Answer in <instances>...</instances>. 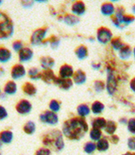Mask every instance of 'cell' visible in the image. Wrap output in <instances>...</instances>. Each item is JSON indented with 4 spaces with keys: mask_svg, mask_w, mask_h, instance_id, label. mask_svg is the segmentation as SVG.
<instances>
[{
    "mask_svg": "<svg viewBox=\"0 0 135 155\" xmlns=\"http://www.w3.org/2000/svg\"><path fill=\"white\" fill-rule=\"evenodd\" d=\"M88 131V124L82 117L72 118L63 125V133L67 138L78 140L85 136Z\"/></svg>",
    "mask_w": 135,
    "mask_h": 155,
    "instance_id": "obj_1",
    "label": "cell"
},
{
    "mask_svg": "<svg viewBox=\"0 0 135 155\" xmlns=\"http://www.w3.org/2000/svg\"><path fill=\"white\" fill-rule=\"evenodd\" d=\"M43 144L47 147H52L56 151H60L64 148V141L63 139V136L58 130L48 132L43 137Z\"/></svg>",
    "mask_w": 135,
    "mask_h": 155,
    "instance_id": "obj_2",
    "label": "cell"
},
{
    "mask_svg": "<svg viewBox=\"0 0 135 155\" xmlns=\"http://www.w3.org/2000/svg\"><path fill=\"white\" fill-rule=\"evenodd\" d=\"M14 33V25L11 18L0 12V38H11Z\"/></svg>",
    "mask_w": 135,
    "mask_h": 155,
    "instance_id": "obj_3",
    "label": "cell"
},
{
    "mask_svg": "<svg viewBox=\"0 0 135 155\" xmlns=\"http://www.w3.org/2000/svg\"><path fill=\"white\" fill-rule=\"evenodd\" d=\"M48 29L47 27L39 28L33 33L30 38V43L34 46H37L43 44V40L45 38L46 35L47 34Z\"/></svg>",
    "mask_w": 135,
    "mask_h": 155,
    "instance_id": "obj_4",
    "label": "cell"
},
{
    "mask_svg": "<svg viewBox=\"0 0 135 155\" xmlns=\"http://www.w3.org/2000/svg\"><path fill=\"white\" fill-rule=\"evenodd\" d=\"M39 119L42 123H47L49 125H56L59 122L58 115L50 110H47L43 114H41L39 116Z\"/></svg>",
    "mask_w": 135,
    "mask_h": 155,
    "instance_id": "obj_5",
    "label": "cell"
},
{
    "mask_svg": "<svg viewBox=\"0 0 135 155\" xmlns=\"http://www.w3.org/2000/svg\"><path fill=\"white\" fill-rule=\"evenodd\" d=\"M97 39L99 43L103 44L111 42L112 39V34L111 30L106 28V27H101L97 31Z\"/></svg>",
    "mask_w": 135,
    "mask_h": 155,
    "instance_id": "obj_6",
    "label": "cell"
},
{
    "mask_svg": "<svg viewBox=\"0 0 135 155\" xmlns=\"http://www.w3.org/2000/svg\"><path fill=\"white\" fill-rule=\"evenodd\" d=\"M124 16V8L123 7H118L115 11V16L111 17V21L115 25V26L120 29H123L124 25H123L122 20Z\"/></svg>",
    "mask_w": 135,
    "mask_h": 155,
    "instance_id": "obj_7",
    "label": "cell"
},
{
    "mask_svg": "<svg viewBox=\"0 0 135 155\" xmlns=\"http://www.w3.org/2000/svg\"><path fill=\"white\" fill-rule=\"evenodd\" d=\"M16 110L20 114H28L32 110V104L27 100H21L16 105Z\"/></svg>",
    "mask_w": 135,
    "mask_h": 155,
    "instance_id": "obj_8",
    "label": "cell"
},
{
    "mask_svg": "<svg viewBox=\"0 0 135 155\" xmlns=\"http://www.w3.org/2000/svg\"><path fill=\"white\" fill-rule=\"evenodd\" d=\"M117 81L111 70H108V80H107V91L109 95H113L117 90Z\"/></svg>",
    "mask_w": 135,
    "mask_h": 155,
    "instance_id": "obj_9",
    "label": "cell"
},
{
    "mask_svg": "<svg viewBox=\"0 0 135 155\" xmlns=\"http://www.w3.org/2000/svg\"><path fill=\"white\" fill-rule=\"evenodd\" d=\"M25 74V68L21 64H16L11 68V75L13 79H19L21 78H23Z\"/></svg>",
    "mask_w": 135,
    "mask_h": 155,
    "instance_id": "obj_10",
    "label": "cell"
},
{
    "mask_svg": "<svg viewBox=\"0 0 135 155\" xmlns=\"http://www.w3.org/2000/svg\"><path fill=\"white\" fill-rule=\"evenodd\" d=\"M34 56V51L29 48H23L19 51V61L21 62H28Z\"/></svg>",
    "mask_w": 135,
    "mask_h": 155,
    "instance_id": "obj_11",
    "label": "cell"
},
{
    "mask_svg": "<svg viewBox=\"0 0 135 155\" xmlns=\"http://www.w3.org/2000/svg\"><path fill=\"white\" fill-rule=\"evenodd\" d=\"M59 78H70L73 76L74 71L71 65L69 64H64L59 68Z\"/></svg>",
    "mask_w": 135,
    "mask_h": 155,
    "instance_id": "obj_12",
    "label": "cell"
},
{
    "mask_svg": "<svg viewBox=\"0 0 135 155\" xmlns=\"http://www.w3.org/2000/svg\"><path fill=\"white\" fill-rule=\"evenodd\" d=\"M72 12L77 16H82L85 13V5L82 1H77L72 5Z\"/></svg>",
    "mask_w": 135,
    "mask_h": 155,
    "instance_id": "obj_13",
    "label": "cell"
},
{
    "mask_svg": "<svg viewBox=\"0 0 135 155\" xmlns=\"http://www.w3.org/2000/svg\"><path fill=\"white\" fill-rule=\"evenodd\" d=\"M56 76L55 73L53 72L52 70H45L43 72H42V76H41V79L45 82L46 83H55L56 79Z\"/></svg>",
    "mask_w": 135,
    "mask_h": 155,
    "instance_id": "obj_14",
    "label": "cell"
},
{
    "mask_svg": "<svg viewBox=\"0 0 135 155\" xmlns=\"http://www.w3.org/2000/svg\"><path fill=\"white\" fill-rule=\"evenodd\" d=\"M54 83L59 86L61 89H64V90H69L72 87V81L70 78H56V81H55Z\"/></svg>",
    "mask_w": 135,
    "mask_h": 155,
    "instance_id": "obj_15",
    "label": "cell"
},
{
    "mask_svg": "<svg viewBox=\"0 0 135 155\" xmlns=\"http://www.w3.org/2000/svg\"><path fill=\"white\" fill-rule=\"evenodd\" d=\"M40 64L43 70H51L55 65V60L50 56H43L40 58Z\"/></svg>",
    "mask_w": 135,
    "mask_h": 155,
    "instance_id": "obj_16",
    "label": "cell"
},
{
    "mask_svg": "<svg viewBox=\"0 0 135 155\" xmlns=\"http://www.w3.org/2000/svg\"><path fill=\"white\" fill-rule=\"evenodd\" d=\"M11 51L4 47H0V63H7L11 60Z\"/></svg>",
    "mask_w": 135,
    "mask_h": 155,
    "instance_id": "obj_17",
    "label": "cell"
},
{
    "mask_svg": "<svg viewBox=\"0 0 135 155\" xmlns=\"http://www.w3.org/2000/svg\"><path fill=\"white\" fill-rule=\"evenodd\" d=\"M13 140V133L11 131L5 130L0 132V140L3 144H10Z\"/></svg>",
    "mask_w": 135,
    "mask_h": 155,
    "instance_id": "obj_18",
    "label": "cell"
},
{
    "mask_svg": "<svg viewBox=\"0 0 135 155\" xmlns=\"http://www.w3.org/2000/svg\"><path fill=\"white\" fill-rule=\"evenodd\" d=\"M16 91H17V86L13 81H8L4 86V93L6 95L11 96L16 94Z\"/></svg>",
    "mask_w": 135,
    "mask_h": 155,
    "instance_id": "obj_19",
    "label": "cell"
},
{
    "mask_svg": "<svg viewBox=\"0 0 135 155\" xmlns=\"http://www.w3.org/2000/svg\"><path fill=\"white\" fill-rule=\"evenodd\" d=\"M73 81L76 84H83L86 81V75L82 70H78L73 74Z\"/></svg>",
    "mask_w": 135,
    "mask_h": 155,
    "instance_id": "obj_20",
    "label": "cell"
},
{
    "mask_svg": "<svg viewBox=\"0 0 135 155\" xmlns=\"http://www.w3.org/2000/svg\"><path fill=\"white\" fill-rule=\"evenodd\" d=\"M101 12L104 16H111L115 13V7L111 3H105L101 6Z\"/></svg>",
    "mask_w": 135,
    "mask_h": 155,
    "instance_id": "obj_21",
    "label": "cell"
},
{
    "mask_svg": "<svg viewBox=\"0 0 135 155\" xmlns=\"http://www.w3.org/2000/svg\"><path fill=\"white\" fill-rule=\"evenodd\" d=\"M23 91L24 94H26L28 96H33L37 93V88L34 84L31 83H25L22 87Z\"/></svg>",
    "mask_w": 135,
    "mask_h": 155,
    "instance_id": "obj_22",
    "label": "cell"
},
{
    "mask_svg": "<svg viewBox=\"0 0 135 155\" xmlns=\"http://www.w3.org/2000/svg\"><path fill=\"white\" fill-rule=\"evenodd\" d=\"M131 54H132V50L129 45H124L119 51L120 58H121L122 60L129 59Z\"/></svg>",
    "mask_w": 135,
    "mask_h": 155,
    "instance_id": "obj_23",
    "label": "cell"
},
{
    "mask_svg": "<svg viewBox=\"0 0 135 155\" xmlns=\"http://www.w3.org/2000/svg\"><path fill=\"white\" fill-rule=\"evenodd\" d=\"M75 54L78 59L83 60L85 59V57L88 56V49L84 45L79 46L78 48H77L76 51H75Z\"/></svg>",
    "mask_w": 135,
    "mask_h": 155,
    "instance_id": "obj_24",
    "label": "cell"
},
{
    "mask_svg": "<svg viewBox=\"0 0 135 155\" xmlns=\"http://www.w3.org/2000/svg\"><path fill=\"white\" fill-rule=\"evenodd\" d=\"M107 121L105 120V118H96L91 122V125H92L93 128L97 129H103L106 126Z\"/></svg>",
    "mask_w": 135,
    "mask_h": 155,
    "instance_id": "obj_25",
    "label": "cell"
},
{
    "mask_svg": "<svg viewBox=\"0 0 135 155\" xmlns=\"http://www.w3.org/2000/svg\"><path fill=\"white\" fill-rule=\"evenodd\" d=\"M64 21L65 24L69 25H74L80 21V19L75 15L68 14L64 17Z\"/></svg>",
    "mask_w": 135,
    "mask_h": 155,
    "instance_id": "obj_26",
    "label": "cell"
},
{
    "mask_svg": "<svg viewBox=\"0 0 135 155\" xmlns=\"http://www.w3.org/2000/svg\"><path fill=\"white\" fill-rule=\"evenodd\" d=\"M109 142L106 138H102L99 140H98V143L96 144V149L100 151V152H104L108 150Z\"/></svg>",
    "mask_w": 135,
    "mask_h": 155,
    "instance_id": "obj_27",
    "label": "cell"
},
{
    "mask_svg": "<svg viewBox=\"0 0 135 155\" xmlns=\"http://www.w3.org/2000/svg\"><path fill=\"white\" fill-rule=\"evenodd\" d=\"M104 104L102 103V102L98 101H96L92 104L91 105V110L92 112L95 114H99L103 112V110H104Z\"/></svg>",
    "mask_w": 135,
    "mask_h": 155,
    "instance_id": "obj_28",
    "label": "cell"
},
{
    "mask_svg": "<svg viewBox=\"0 0 135 155\" xmlns=\"http://www.w3.org/2000/svg\"><path fill=\"white\" fill-rule=\"evenodd\" d=\"M117 126L114 121H107L106 126H105V127H104L106 133L109 134V135H113V134L115 133V131H117Z\"/></svg>",
    "mask_w": 135,
    "mask_h": 155,
    "instance_id": "obj_29",
    "label": "cell"
},
{
    "mask_svg": "<svg viewBox=\"0 0 135 155\" xmlns=\"http://www.w3.org/2000/svg\"><path fill=\"white\" fill-rule=\"evenodd\" d=\"M23 130L28 135H32L34 133L36 130V124L33 121H28L24 125Z\"/></svg>",
    "mask_w": 135,
    "mask_h": 155,
    "instance_id": "obj_30",
    "label": "cell"
},
{
    "mask_svg": "<svg viewBox=\"0 0 135 155\" xmlns=\"http://www.w3.org/2000/svg\"><path fill=\"white\" fill-rule=\"evenodd\" d=\"M77 114L79 115L80 117H85L89 115L90 112V109L89 108L87 104H80L79 106L77 107Z\"/></svg>",
    "mask_w": 135,
    "mask_h": 155,
    "instance_id": "obj_31",
    "label": "cell"
},
{
    "mask_svg": "<svg viewBox=\"0 0 135 155\" xmlns=\"http://www.w3.org/2000/svg\"><path fill=\"white\" fill-rule=\"evenodd\" d=\"M28 74H29V78L33 79V80H37L41 78V76H42V72H40L39 70L37 69V68H30L29 70V72H28Z\"/></svg>",
    "mask_w": 135,
    "mask_h": 155,
    "instance_id": "obj_32",
    "label": "cell"
},
{
    "mask_svg": "<svg viewBox=\"0 0 135 155\" xmlns=\"http://www.w3.org/2000/svg\"><path fill=\"white\" fill-rule=\"evenodd\" d=\"M102 131L100 129L92 128L90 132V137L92 140H99L102 137Z\"/></svg>",
    "mask_w": 135,
    "mask_h": 155,
    "instance_id": "obj_33",
    "label": "cell"
},
{
    "mask_svg": "<svg viewBox=\"0 0 135 155\" xmlns=\"http://www.w3.org/2000/svg\"><path fill=\"white\" fill-rule=\"evenodd\" d=\"M111 47H112L115 50H117V51H120V50L123 48V46L124 45L120 38H112L111 40Z\"/></svg>",
    "mask_w": 135,
    "mask_h": 155,
    "instance_id": "obj_34",
    "label": "cell"
},
{
    "mask_svg": "<svg viewBox=\"0 0 135 155\" xmlns=\"http://www.w3.org/2000/svg\"><path fill=\"white\" fill-rule=\"evenodd\" d=\"M49 108H50V111H52V112H58L60 109V103L56 100H51L49 104Z\"/></svg>",
    "mask_w": 135,
    "mask_h": 155,
    "instance_id": "obj_35",
    "label": "cell"
},
{
    "mask_svg": "<svg viewBox=\"0 0 135 155\" xmlns=\"http://www.w3.org/2000/svg\"><path fill=\"white\" fill-rule=\"evenodd\" d=\"M47 42L50 43V48L52 49H56L59 45V39L56 36H51L49 39H47Z\"/></svg>",
    "mask_w": 135,
    "mask_h": 155,
    "instance_id": "obj_36",
    "label": "cell"
},
{
    "mask_svg": "<svg viewBox=\"0 0 135 155\" xmlns=\"http://www.w3.org/2000/svg\"><path fill=\"white\" fill-rule=\"evenodd\" d=\"M96 150V144L94 142H87L84 145V150L87 153H92Z\"/></svg>",
    "mask_w": 135,
    "mask_h": 155,
    "instance_id": "obj_37",
    "label": "cell"
},
{
    "mask_svg": "<svg viewBox=\"0 0 135 155\" xmlns=\"http://www.w3.org/2000/svg\"><path fill=\"white\" fill-rule=\"evenodd\" d=\"M127 127L130 133L135 134V118H132L130 120H128Z\"/></svg>",
    "mask_w": 135,
    "mask_h": 155,
    "instance_id": "obj_38",
    "label": "cell"
},
{
    "mask_svg": "<svg viewBox=\"0 0 135 155\" xmlns=\"http://www.w3.org/2000/svg\"><path fill=\"white\" fill-rule=\"evenodd\" d=\"M105 87V84L103 83V81L97 80L95 82V89L97 92H101L104 90Z\"/></svg>",
    "mask_w": 135,
    "mask_h": 155,
    "instance_id": "obj_39",
    "label": "cell"
},
{
    "mask_svg": "<svg viewBox=\"0 0 135 155\" xmlns=\"http://www.w3.org/2000/svg\"><path fill=\"white\" fill-rule=\"evenodd\" d=\"M134 16H131V15H124V17H123V20H122V22H123V25L124 26L127 25L132 23L133 21H134Z\"/></svg>",
    "mask_w": 135,
    "mask_h": 155,
    "instance_id": "obj_40",
    "label": "cell"
},
{
    "mask_svg": "<svg viewBox=\"0 0 135 155\" xmlns=\"http://www.w3.org/2000/svg\"><path fill=\"white\" fill-rule=\"evenodd\" d=\"M12 48L15 51H20L23 48V43L21 41H15L12 44Z\"/></svg>",
    "mask_w": 135,
    "mask_h": 155,
    "instance_id": "obj_41",
    "label": "cell"
},
{
    "mask_svg": "<svg viewBox=\"0 0 135 155\" xmlns=\"http://www.w3.org/2000/svg\"><path fill=\"white\" fill-rule=\"evenodd\" d=\"M50 150L47 148H41L39 150H37V152L35 153V155H50Z\"/></svg>",
    "mask_w": 135,
    "mask_h": 155,
    "instance_id": "obj_42",
    "label": "cell"
},
{
    "mask_svg": "<svg viewBox=\"0 0 135 155\" xmlns=\"http://www.w3.org/2000/svg\"><path fill=\"white\" fill-rule=\"evenodd\" d=\"M8 117V111L3 107V105H0V120H3Z\"/></svg>",
    "mask_w": 135,
    "mask_h": 155,
    "instance_id": "obj_43",
    "label": "cell"
},
{
    "mask_svg": "<svg viewBox=\"0 0 135 155\" xmlns=\"http://www.w3.org/2000/svg\"><path fill=\"white\" fill-rule=\"evenodd\" d=\"M128 147L130 150H135V137H132L128 140Z\"/></svg>",
    "mask_w": 135,
    "mask_h": 155,
    "instance_id": "obj_44",
    "label": "cell"
},
{
    "mask_svg": "<svg viewBox=\"0 0 135 155\" xmlns=\"http://www.w3.org/2000/svg\"><path fill=\"white\" fill-rule=\"evenodd\" d=\"M110 140H111L113 144H117L119 141V137L116 136V135H111V137H110Z\"/></svg>",
    "mask_w": 135,
    "mask_h": 155,
    "instance_id": "obj_45",
    "label": "cell"
},
{
    "mask_svg": "<svg viewBox=\"0 0 135 155\" xmlns=\"http://www.w3.org/2000/svg\"><path fill=\"white\" fill-rule=\"evenodd\" d=\"M130 89H131L133 92H135V78H133L131 79V81H130Z\"/></svg>",
    "mask_w": 135,
    "mask_h": 155,
    "instance_id": "obj_46",
    "label": "cell"
},
{
    "mask_svg": "<svg viewBox=\"0 0 135 155\" xmlns=\"http://www.w3.org/2000/svg\"><path fill=\"white\" fill-rule=\"evenodd\" d=\"M21 4L22 6H24V7H25V8H29V7H31V6H33V4H34V2H30V1H23V2H21Z\"/></svg>",
    "mask_w": 135,
    "mask_h": 155,
    "instance_id": "obj_47",
    "label": "cell"
},
{
    "mask_svg": "<svg viewBox=\"0 0 135 155\" xmlns=\"http://www.w3.org/2000/svg\"><path fill=\"white\" fill-rule=\"evenodd\" d=\"M119 122L121 123H122V124H126V123H128V120L126 118H120Z\"/></svg>",
    "mask_w": 135,
    "mask_h": 155,
    "instance_id": "obj_48",
    "label": "cell"
},
{
    "mask_svg": "<svg viewBox=\"0 0 135 155\" xmlns=\"http://www.w3.org/2000/svg\"><path fill=\"white\" fill-rule=\"evenodd\" d=\"M92 67L94 70H98L99 68L101 67V64H92Z\"/></svg>",
    "mask_w": 135,
    "mask_h": 155,
    "instance_id": "obj_49",
    "label": "cell"
},
{
    "mask_svg": "<svg viewBox=\"0 0 135 155\" xmlns=\"http://www.w3.org/2000/svg\"><path fill=\"white\" fill-rule=\"evenodd\" d=\"M4 73H5L4 69H3V67H0V77H2V76L4 74Z\"/></svg>",
    "mask_w": 135,
    "mask_h": 155,
    "instance_id": "obj_50",
    "label": "cell"
},
{
    "mask_svg": "<svg viewBox=\"0 0 135 155\" xmlns=\"http://www.w3.org/2000/svg\"><path fill=\"white\" fill-rule=\"evenodd\" d=\"M123 155H135L134 153H130V152H128L126 153H124V154Z\"/></svg>",
    "mask_w": 135,
    "mask_h": 155,
    "instance_id": "obj_51",
    "label": "cell"
},
{
    "mask_svg": "<svg viewBox=\"0 0 135 155\" xmlns=\"http://www.w3.org/2000/svg\"><path fill=\"white\" fill-rule=\"evenodd\" d=\"M132 10H133V12H134V13H135V4L133 6Z\"/></svg>",
    "mask_w": 135,
    "mask_h": 155,
    "instance_id": "obj_52",
    "label": "cell"
},
{
    "mask_svg": "<svg viewBox=\"0 0 135 155\" xmlns=\"http://www.w3.org/2000/svg\"><path fill=\"white\" fill-rule=\"evenodd\" d=\"M133 56H134V58H135V47L134 48H133Z\"/></svg>",
    "mask_w": 135,
    "mask_h": 155,
    "instance_id": "obj_53",
    "label": "cell"
},
{
    "mask_svg": "<svg viewBox=\"0 0 135 155\" xmlns=\"http://www.w3.org/2000/svg\"><path fill=\"white\" fill-rule=\"evenodd\" d=\"M90 41H94V40H95V39H94L93 38H90Z\"/></svg>",
    "mask_w": 135,
    "mask_h": 155,
    "instance_id": "obj_54",
    "label": "cell"
},
{
    "mask_svg": "<svg viewBox=\"0 0 135 155\" xmlns=\"http://www.w3.org/2000/svg\"><path fill=\"white\" fill-rule=\"evenodd\" d=\"M2 144H3V143H2V142H1V140H0V148H1V146H2Z\"/></svg>",
    "mask_w": 135,
    "mask_h": 155,
    "instance_id": "obj_55",
    "label": "cell"
},
{
    "mask_svg": "<svg viewBox=\"0 0 135 155\" xmlns=\"http://www.w3.org/2000/svg\"><path fill=\"white\" fill-rule=\"evenodd\" d=\"M3 1H0V5H1V4H3Z\"/></svg>",
    "mask_w": 135,
    "mask_h": 155,
    "instance_id": "obj_56",
    "label": "cell"
},
{
    "mask_svg": "<svg viewBox=\"0 0 135 155\" xmlns=\"http://www.w3.org/2000/svg\"><path fill=\"white\" fill-rule=\"evenodd\" d=\"M0 91H1V89H0Z\"/></svg>",
    "mask_w": 135,
    "mask_h": 155,
    "instance_id": "obj_57",
    "label": "cell"
},
{
    "mask_svg": "<svg viewBox=\"0 0 135 155\" xmlns=\"http://www.w3.org/2000/svg\"><path fill=\"white\" fill-rule=\"evenodd\" d=\"M0 155H1V153H0Z\"/></svg>",
    "mask_w": 135,
    "mask_h": 155,
    "instance_id": "obj_58",
    "label": "cell"
}]
</instances>
